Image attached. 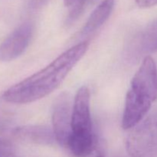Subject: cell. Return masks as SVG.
<instances>
[{"instance_id": "cell-4", "label": "cell", "mask_w": 157, "mask_h": 157, "mask_svg": "<svg viewBox=\"0 0 157 157\" xmlns=\"http://www.w3.org/2000/svg\"><path fill=\"white\" fill-rule=\"evenodd\" d=\"M130 90L141 99L151 103L157 99V67L150 56L144 58L132 79Z\"/></svg>"}, {"instance_id": "cell-9", "label": "cell", "mask_w": 157, "mask_h": 157, "mask_svg": "<svg viewBox=\"0 0 157 157\" xmlns=\"http://www.w3.org/2000/svg\"><path fill=\"white\" fill-rule=\"evenodd\" d=\"M113 6L114 0H103L90 14L81 30V35L84 36L98 30L109 18Z\"/></svg>"}, {"instance_id": "cell-14", "label": "cell", "mask_w": 157, "mask_h": 157, "mask_svg": "<svg viewBox=\"0 0 157 157\" xmlns=\"http://www.w3.org/2000/svg\"><path fill=\"white\" fill-rule=\"evenodd\" d=\"M48 0H32V4L34 8H39L45 4Z\"/></svg>"}, {"instance_id": "cell-7", "label": "cell", "mask_w": 157, "mask_h": 157, "mask_svg": "<svg viewBox=\"0 0 157 157\" xmlns=\"http://www.w3.org/2000/svg\"><path fill=\"white\" fill-rule=\"evenodd\" d=\"M151 106V102L138 98L133 92L128 90L123 113V128L129 130L137 125L148 114Z\"/></svg>"}, {"instance_id": "cell-3", "label": "cell", "mask_w": 157, "mask_h": 157, "mask_svg": "<svg viewBox=\"0 0 157 157\" xmlns=\"http://www.w3.org/2000/svg\"><path fill=\"white\" fill-rule=\"evenodd\" d=\"M94 136L90 117V91L83 86L77 92L73 103L70 137L92 138Z\"/></svg>"}, {"instance_id": "cell-11", "label": "cell", "mask_w": 157, "mask_h": 157, "mask_svg": "<svg viewBox=\"0 0 157 157\" xmlns=\"http://www.w3.org/2000/svg\"><path fill=\"white\" fill-rule=\"evenodd\" d=\"M87 0H76L71 6V9L67 17V23H72L81 15Z\"/></svg>"}, {"instance_id": "cell-12", "label": "cell", "mask_w": 157, "mask_h": 157, "mask_svg": "<svg viewBox=\"0 0 157 157\" xmlns=\"http://www.w3.org/2000/svg\"><path fill=\"white\" fill-rule=\"evenodd\" d=\"M15 153V147L11 142L0 138V157L12 156Z\"/></svg>"}, {"instance_id": "cell-1", "label": "cell", "mask_w": 157, "mask_h": 157, "mask_svg": "<svg viewBox=\"0 0 157 157\" xmlns=\"http://www.w3.org/2000/svg\"><path fill=\"white\" fill-rule=\"evenodd\" d=\"M82 42L73 46L55 58L44 68L9 87L2 99L12 104H29L41 99L55 90L88 49Z\"/></svg>"}, {"instance_id": "cell-15", "label": "cell", "mask_w": 157, "mask_h": 157, "mask_svg": "<svg viewBox=\"0 0 157 157\" xmlns=\"http://www.w3.org/2000/svg\"><path fill=\"white\" fill-rule=\"evenodd\" d=\"M75 1L76 0H64V3L66 6H71Z\"/></svg>"}, {"instance_id": "cell-13", "label": "cell", "mask_w": 157, "mask_h": 157, "mask_svg": "<svg viewBox=\"0 0 157 157\" xmlns=\"http://www.w3.org/2000/svg\"><path fill=\"white\" fill-rule=\"evenodd\" d=\"M136 2L140 8H150L157 6V0H136Z\"/></svg>"}, {"instance_id": "cell-6", "label": "cell", "mask_w": 157, "mask_h": 157, "mask_svg": "<svg viewBox=\"0 0 157 157\" xmlns=\"http://www.w3.org/2000/svg\"><path fill=\"white\" fill-rule=\"evenodd\" d=\"M33 34L31 23H24L13 31L0 44V62L16 59L29 46Z\"/></svg>"}, {"instance_id": "cell-8", "label": "cell", "mask_w": 157, "mask_h": 157, "mask_svg": "<svg viewBox=\"0 0 157 157\" xmlns=\"http://www.w3.org/2000/svg\"><path fill=\"white\" fill-rule=\"evenodd\" d=\"M17 137L39 144H52L55 140L53 130L45 126L29 125L18 127L14 130Z\"/></svg>"}, {"instance_id": "cell-16", "label": "cell", "mask_w": 157, "mask_h": 157, "mask_svg": "<svg viewBox=\"0 0 157 157\" xmlns=\"http://www.w3.org/2000/svg\"><path fill=\"white\" fill-rule=\"evenodd\" d=\"M91 2H95L96 1H98V0H90Z\"/></svg>"}, {"instance_id": "cell-2", "label": "cell", "mask_w": 157, "mask_h": 157, "mask_svg": "<svg viewBox=\"0 0 157 157\" xmlns=\"http://www.w3.org/2000/svg\"><path fill=\"white\" fill-rule=\"evenodd\" d=\"M126 148L131 157H157V106L132 128Z\"/></svg>"}, {"instance_id": "cell-10", "label": "cell", "mask_w": 157, "mask_h": 157, "mask_svg": "<svg viewBox=\"0 0 157 157\" xmlns=\"http://www.w3.org/2000/svg\"><path fill=\"white\" fill-rule=\"evenodd\" d=\"M138 55H150L157 52V19L145 28L134 42Z\"/></svg>"}, {"instance_id": "cell-5", "label": "cell", "mask_w": 157, "mask_h": 157, "mask_svg": "<svg viewBox=\"0 0 157 157\" xmlns=\"http://www.w3.org/2000/svg\"><path fill=\"white\" fill-rule=\"evenodd\" d=\"M73 105L71 96L67 92L61 93L55 100L52 108L53 132L57 142L66 147L71 134Z\"/></svg>"}]
</instances>
